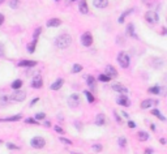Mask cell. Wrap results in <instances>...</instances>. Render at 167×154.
<instances>
[{"instance_id":"cell-27","label":"cell","mask_w":167,"mask_h":154,"mask_svg":"<svg viewBox=\"0 0 167 154\" xmlns=\"http://www.w3.org/2000/svg\"><path fill=\"white\" fill-rule=\"evenodd\" d=\"M98 81H102V82H108V81H111V78L108 77V76L106 75V73H102V75H99V77H98Z\"/></svg>"},{"instance_id":"cell-8","label":"cell","mask_w":167,"mask_h":154,"mask_svg":"<svg viewBox=\"0 0 167 154\" xmlns=\"http://www.w3.org/2000/svg\"><path fill=\"white\" fill-rule=\"evenodd\" d=\"M106 75L108 76L110 78H115L117 77V70L114 65H106Z\"/></svg>"},{"instance_id":"cell-13","label":"cell","mask_w":167,"mask_h":154,"mask_svg":"<svg viewBox=\"0 0 167 154\" xmlns=\"http://www.w3.org/2000/svg\"><path fill=\"white\" fill-rule=\"evenodd\" d=\"M93 4L95 8H99V9H103L108 5V0H93Z\"/></svg>"},{"instance_id":"cell-51","label":"cell","mask_w":167,"mask_h":154,"mask_svg":"<svg viewBox=\"0 0 167 154\" xmlns=\"http://www.w3.org/2000/svg\"><path fill=\"white\" fill-rule=\"evenodd\" d=\"M70 154H81V153H75V151H73V153H70Z\"/></svg>"},{"instance_id":"cell-46","label":"cell","mask_w":167,"mask_h":154,"mask_svg":"<svg viewBox=\"0 0 167 154\" xmlns=\"http://www.w3.org/2000/svg\"><path fill=\"white\" fill-rule=\"evenodd\" d=\"M159 93H161V94H163V95H166V94H167V89H166V88H162Z\"/></svg>"},{"instance_id":"cell-29","label":"cell","mask_w":167,"mask_h":154,"mask_svg":"<svg viewBox=\"0 0 167 154\" xmlns=\"http://www.w3.org/2000/svg\"><path fill=\"white\" fill-rule=\"evenodd\" d=\"M130 12H133V9H128V10H125V12L123 13V15L120 16L119 18H117V21H119L120 23H121V22H124V18H125V16H127V15H129Z\"/></svg>"},{"instance_id":"cell-42","label":"cell","mask_w":167,"mask_h":154,"mask_svg":"<svg viewBox=\"0 0 167 154\" xmlns=\"http://www.w3.org/2000/svg\"><path fill=\"white\" fill-rule=\"evenodd\" d=\"M55 131H56L57 133H64V129H63L61 127H59V125H56V127H55Z\"/></svg>"},{"instance_id":"cell-6","label":"cell","mask_w":167,"mask_h":154,"mask_svg":"<svg viewBox=\"0 0 167 154\" xmlns=\"http://www.w3.org/2000/svg\"><path fill=\"white\" fill-rule=\"evenodd\" d=\"M78 104H80V97L77 94H72L68 97V106L70 108H76V107H78Z\"/></svg>"},{"instance_id":"cell-23","label":"cell","mask_w":167,"mask_h":154,"mask_svg":"<svg viewBox=\"0 0 167 154\" xmlns=\"http://www.w3.org/2000/svg\"><path fill=\"white\" fill-rule=\"evenodd\" d=\"M37 41H38V39H33V42L28 44V51L30 52V54H33V52H34V50H35V46H37Z\"/></svg>"},{"instance_id":"cell-5","label":"cell","mask_w":167,"mask_h":154,"mask_svg":"<svg viewBox=\"0 0 167 154\" xmlns=\"http://www.w3.org/2000/svg\"><path fill=\"white\" fill-rule=\"evenodd\" d=\"M145 20L148 21L149 23L154 25V23L158 22V15H157L155 10H148V12L145 13Z\"/></svg>"},{"instance_id":"cell-14","label":"cell","mask_w":167,"mask_h":154,"mask_svg":"<svg viewBox=\"0 0 167 154\" xmlns=\"http://www.w3.org/2000/svg\"><path fill=\"white\" fill-rule=\"evenodd\" d=\"M60 23H61V21H60L59 18H51V20L47 21L46 25L48 26V28H57Z\"/></svg>"},{"instance_id":"cell-18","label":"cell","mask_w":167,"mask_h":154,"mask_svg":"<svg viewBox=\"0 0 167 154\" xmlns=\"http://www.w3.org/2000/svg\"><path fill=\"white\" fill-rule=\"evenodd\" d=\"M154 103H155V101H151V99H145L144 102H141V108L146 110V108H149V107L153 106Z\"/></svg>"},{"instance_id":"cell-21","label":"cell","mask_w":167,"mask_h":154,"mask_svg":"<svg viewBox=\"0 0 167 154\" xmlns=\"http://www.w3.org/2000/svg\"><path fill=\"white\" fill-rule=\"evenodd\" d=\"M162 65H163V60H162V59H159V57H155V59H153V67L155 68V69L161 68Z\"/></svg>"},{"instance_id":"cell-47","label":"cell","mask_w":167,"mask_h":154,"mask_svg":"<svg viewBox=\"0 0 167 154\" xmlns=\"http://www.w3.org/2000/svg\"><path fill=\"white\" fill-rule=\"evenodd\" d=\"M3 22H4V16H3L1 13H0V25H1Z\"/></svg>"},{"instance_id":"cell-25","label":"cell","mask_w":167,"mask_h":154,"mask_svg":"<svg viewBox=\"0 0 167 154\" xmlns=\"http://www.w3.org/2000/svg\"><path fill=\"white\" fill-rule=\"evenodd\" d=\"M21 119V115H14V116H9V117H5V119H0L3 122H17V120Z\"/></svg>"},{"instance_id":"cell-40","label":"cell","mask_w":167,"mask_h":154,"mask_svg":"<svg viewBox=\"0 0 167 154\" xmlns=\"http://www.w3.org/2000/svg\"><path fill=\"white\" fill-rule=\"evenodd\" d=\"M26 123H28V124H38V123H37V120L30 119V117H29V119H26Z\"/></svg>"},{"instance_id":"cell-48","label":"cell","mask_w":167,"mask_h":154,"mask_svg":"<svg viewBox=\"0 0 167 154\" xmlns=\"http://www.w3.org/2000/svg\"><path fill=\"white\" fill-rule=\"evenodd\" d=\"M151 153H153V150H151V149H146V150H145V154H151Z\"/></svg>"},{"instance_id":"cell-24","label":"cell","mask_w":167,"mask_h":154,"mask_svg":"<svg viewBox=\"0 0 167 154\" xmlns=\"http://www.w3.org/2000/svg\"><path fill=\"white\" fill-rule=\"evenodd\" d=\"M137 137H138V140H140V141H146L149 138V135L146 132H144V131H141V132H138Z\"/></svg>"},{"instance_id":"cell-15","label":"cell","mask_w":167,"mask_h":154,"mask_svg":"<svg viewBox=\"0 0 167 154\" xmlns=\"http://www.w3.org/2000/svg\"><path fill=\"white\" fill-rule=\"evenodd\" d=\"M104 123H106V116H104L103 114H98L95 116V124L97 125H104Z\"/></svg>"},{"instance_id":"cell-20","label":"cell","mask_w":167,"mask_h":154,"mask_svg":"<svg viewBox=\"0 0 167 154\" xmlns=\"http://www.w3.org/2000/svg\"><path fill=\"white\" fill-rule=\"evenodd\" d=\"M86 84H88L89 88H91V89L95 88V80H94L93 76H86Z\"/></svg>"},{"instance_id":"cell-32","label":"cell","mask_w":167,"mask_h":154,"mask_svg":"<svg viewBox=\"0 0 167 154\" xmlns=\"http://www.w3.org/2000/svg\"><path fill=\"white\" fill-rule=\"evenodd\" d=\"M81 70H82V65H81V64H75V65H73V68H72L73 73H78V72H81Z\"/></svg>"},{"instance_id":"cell-3","label":"cell","mask_w":167,"mask_h":154,"mask_svg":"<svg viewBox=\"0 0 167 154\" xmlns=\"http://www.w3.org/2000/svg\"><path fill=\"white\" fill-rule=\"evenodd\" d=\"M30 145H31V148H34V149H42L46 145V140H44L43 137L37 136V137H34L33 140L30 141Z\"/></svg>"},{"instance_id":"cell-35","label":"cell","mask_w":167,"mask_h":154,"mask_svg":"<svg viewBox=\"0 0 167 154\" xmlns=\"http://www.w3.org/2000/svg\"><path fill=\"white\" fill-rule=\"evenodd\" d=\"M7 146H8V149H10V150H17V149H20L17 145H14V144H12V142H8Z\"/></svg>"},{"instance_id":"cell-39","label":"cell","mask_w":167,"mask_h":154,"mask_svg":"<svg viewBox=\"0 0 167 154\" xmlns=\"http://www.w3.org/2000/svg\"><path fill=\"white\" fill-rule=\"evenodd\" d=\"M44 117H46V115H44L43 112H39V114L35 115V119L37 120H42V119H44Z\"/></svg>"},{"instance_id":"cell-49","label":"cell","mask_w":167,"mask_h":154,"mask_svg":"<svg viewBox=\"0 0 167 154\" xmlns=\"http://www.w3.org/2000/svg\"><path fill=\"white\" fill-rule=\"evenodd\" d=\"M159 142H161V144H166V138H161V140H159Z\"/></svg>"},{"instance_id":"cell-41","label":"cell","mask_w":167,"mask_h":154,"mask_svg":"<svg viewBox=\"0 0 167 154\" xmlns=\"http://www.w3.org/2000/svg\"><path fill=\"white\" fill-rule=\"evenodd\" d=\"M114 115H115V117H116L117 123H119V124H121V117H120L119 115H117V112H116V111H114Z\"/></svg>"},{"instance_id":"cell-53","label":"cell","mask_w":167,"mask_h":154,"mask_svg":"<svg viewBox=\"0 0 167 154\" xmlns=\"http://www.w3.org/2000/svg\"><path fill=\"white\" fill-rule=\"evenodd\" d=\"M72 1H76V0H72Z\"/></svg>"},{"instance_id":"cell-28","label":"cell","mask_w":167,"mask_h":154,"mask_svg":"<svg viewBox=\"0 0 167 154\" xmlns=\"http://www.w3.org/2000/svg\"><path fill=\"white\" fill-rule=\"evenodd\" d=\"M149 93L150 94H159V91H161V88L159 86H151V88H149Z\"/></svg>"},{"instance_id":"cell-45","label":"cell","mask_w":167,"mask_h":154,"mask_svg":"<svg viewBox=\"0 0 167 154\" xmlns=\"http://www.w3.org/2000/svg\"><path fill=\"white\" fill-rule=\"evenodd\" d=\"M38 101H39V98H34V99H33V101H31V102H30V106H31V107H33V106H34V104H35V103H37V102H38Z\"/></svg>"},{"instance_id":"cell-11","label":"cell","mask_w":167,"mask_h":154,"mask_svg":"<svg viewBox=\"0 0 167 154\" xmlns=\"http://www.w3.org/2000/svg\"><path fill=\"white\" fill-rule=\"evenodd\" d=\"M42 85H43V81H42V77L41 76H35V77L33 78V82H31V86H33L34 89H39L42 88Z\"/></svg>"},{"instance_id":"cell-43","label":"cell","mask_w":167,"mask_h":154,"mask_svg":"<svg viewBox=\"0 0 167 154\" xmlns=\"http://www.w3.org/2000/svg\"><path fill=\"white\" fill-rule=\"evenodd\" d=\"M4 56V46H3V43H0V57Z\"/></svg>"},{"instance_id":"cell-12","label":"cell","mask_w":167,"mask_h":154,"mask_svg":"<svg viewBox=\"0 0 167 154\" xmlns=\"http://www.w3.org/2000/svg\"><path fill=\"white\" fill-rule=\"evenodd\" d=\"M112 90L117 91V93H123V94L128 93V89L125 88L124 85H121V84H114V85H112Z\"/></svg>"},{"instance_id":"cell-9","label":"cell","mask_w":167,"mask_h":154,"mask_svg":"<svg viewBox=\"0 0 167 154\" xmlns=\"http://www.w3.org/2000/svg\"><path fill=\"white\" fill-rule=\"evenodd\" d=\"M116 102H117V104H120V106H124V107L130 106V102H129V99H128L127 95H120L119 98L116 99Z\"/></svg>"},{"instance_id":"cell-33","label":"cell","mask_w":167,"mask_h":154,"mask_svg":"<svg viewBox=\"0 0 167 154\" xmlns=\"http://www.w3.org/2000/svg\"><path fill=\"white\" fill-rule=\"evenodd\" d=\"M8 97L7 95H3V97H0V106H5V104L8 103Z\"/></svg>"},{"instance_id":"cell-19","label":"cell","mask_w":167,"mask_h":154,"mask_svg":"<svg viewBox=\"0 0 167 154\" xmlns=\"http://www.w3.org/2000/svg\"><path fill=\"white\" fill-rule=\"evenodd\" d=\"M80 12L82 13V15H86V13L89 12V8H88V4H86L85 0H81V4H80Z\"/></svg>"},{"instance_id":"cell-30","label":"cell","mask_w":167,"mask_h":154,"mask_svg":"<svg viewBox=\"0 0 167 154\" xmlns=\"http://www.w3.org/2000/svg\"><path fill=\"white\" fill-rule=\"evenodd\" d=\"M84 93H85V95H86V98H88L89 103H93V102H94V97H93V94H91L89 90H85Z\"/></svg>"},{"instance_id":"cell-38","label":"cell","mask_w":167,"mask_h":154,"mask_svg":"<svg viewBox=\"0 0 167 154\" xmlns=\"http://www.w3.org/2000/svg\"><path fill=\"white\" fill-rule=\"evenodd\" d=\"M93 150L94 151H101L102 150V145H99V144H94V145H93Z\"/></svg>"},{"instance_id":"cell-16","label":"cell","mask_w":167,"mask_h":154,"mask_svg":"<svg viewBox=\"0 0 167 154\" xmlns=\"http://www.w3.org/2000/svg\"><path fill=\"white\" fill-rule=\"evenodd\" d=\"M63 84H64V80H63V78H57V80L51 85V89L52 90H59V89L63 86Z\"/></svg>"},{"instance_id":"cell-26","label":"cell","mask_w":167,"mask_h":154,"mask_svg":"<svg viewBox=\"0 0 167 154\" xmlns=\"http://www.w3.org/2000/svg\"><path fill=\"white\" fill-rule=\"evenodd\" d=\"M21 86H22V81L21 80H16L12 82V89H14V90H20Z\"/></svg>"},{"instance_id":"cell-4","label":"cell","mask_w":167,"mask_h":154,"mask_svg":"<svg viewBox=\"0 0 167 154\" xmlns=\"http://www.w3.org/2000/svg\"><path fill=\"white\" fill-rule=\"evenodd\" d=\"M26 91H23V90H16V91H13L12 93V95H10V99L12 101H14V102H22L23 99L26 98Z\"/></svg>"},{"instance_id":"cell-17","label":"cell","mask_w":167,"mask_h":154,"mask_svg":"<svg viewBox=\"0 0 167 154\" xmlns=\"http://www.w3.org/2000/svg\"><path fill=\"white\" fill-rule=\"evenodd\" d=\"M127 33H128V35L133 37L135 39L138 38V37L136 35V33H135V26H133V23H128V26H127Z\"/></svg>"},{"instance_id":"cell-2","label":"cell","mask_w":167,"mask_h":154,"mask_svg":"<svg viewBox=\"0 0 167 154\" xmlns=\"http://www.w3.org/2000/svg\"><path fill=\"white\" fill-rule=\"evenodd\" d=\"M117 63L120 64L121 68H128L129 67V56L125 52H119L117 54Z\"/></svg>"},{"instance_id":"cell-44","label":"cell","mask_w":167,"mask_h":154,"mask_svg":"<svg viewBox=\"0 0 167 154\" xmlns=\"http://www.w3.org/2000/svg\"><path fill=\"white\" fill-rule=\"evenodd\" d=\"M128 127H129V128H135L136 127V123L132 122V120H129V122H128Z\"/></svg>"},{"instance_id":"cell-31","label":"cell","mask_w":167,"mask_h":154,"mask_svg":"<svg viewBox=\"0 0 167 154\" xmlns=\"http://www.w3.org/2000/svg\"><path fill=\"white\" fill-rule=\"evenodd\" d=\"M18 4H20V0H9V7L12 9H16L18 7Z\"/></svg>"},{"instance_id":"cell-36","label":"cell","mask_w":167,"mask_h":154,"mask_svg":"<svg viewBox=\"0 0 167 154\" xmlns=\"http://www.w3.org/2000/svg\"><path fill=\"white\" fill-rule=\"evenodd\" d=\"M41 31H42V28H38L35 31H34V37H33V39H38V37H39V34H41Z\"/></svg>"},{"instance_id":"cell-50","label":"cell","mask_w":167,"mask_h":154,"mask_svg":"<svg viewBox=\"0 0 167 154\" xmlns=\"http://www.w3.org/2000/svg\"><path fill=\"white\" fill-rule=\"evenodd\" d=\"M44 125H46V127H51V123H50V122H46V123H44Z\"/></svg>"},{"instance_id":"cell-52","label":"cell","mask_w":167,"mask_h":154,"mask_svg":"<svg viewBox=\"0 0 167 154\" xmlns=\"http://www.w3.org/2000/svg\"><path fill=\"white\" fill-rule=\"evenodd\" d=\"M3 1H4V0H0V4H1V3H3Z\"/></svg>"},{"instance_id":"cell-10","label":"cell","mask_w":167,"mask_h":154,"mask_svg":"<svg viewBox=\"0 0 167 154\" xmlns=\"http://www.w3.org/2000/svg\"><path fill=\"white\" fill-rule=\"evenodd\" d=\"M35 65H37V61H34V60H21V61H18V67L33 68Z\"/></svg>"},{"instance_id":"cell-37","label":"cell","mask_w":167,"mask_h":154,"mask_svg":"<svg viewBox=\"0 0 167 154\" xmlns=\"http://www.w3.org/2000/svg\"><path fill=\"white\" fill-rule=\"evenodd\" d=\"M119 145L120 146H125V145H127V140H125V137H120L119 138Z\"/></svg>"},{"instance_id":"cell-34","label":"cell","mask_w":167,"mask_h":154,"mask_svg":"<svg viewBox=\"0 0 167 154\" xmlns=\"http://www.w3.org/2000/svg\"><path fill=\"white\" fill-rule=\"evenodd\" d=\"M59 140H60V142H63L64 145H70V144H72V141L68 140V138H64V137H60Z\"/></svg>"},{"instance_id":"cell-7","label":"cell","mask_w":167,"mask_h":154,"mask_svg":"<svg viewBox=\"0 0 167 154\" xmlns=\"http://www.w3.org/2000/svg\"><path fill=\"white\" fill-rule=\"evenodd\" d=\"M81 43H82L85 47L91 46V43H93V35H91L89 31L84 33L82 35H81Z\"/></svg>"},{"instance_id":"cell-1","label":"cell","mask_w":167,"mask_h":154,"mask_svg":"<svg viewBox=\"0 0 167 154\" xmlns=\"http://www.w3.org/2000/svg\"><path fill=\"white\" fill-rule=\"evenodd\" d=\"M70 43H72V37H70L69 34H60L56 38V41H55V44L61 50L67 48Z\"/></svg>"},{"instance_id":"cell-22","label":"cell","mask_w":167,"mask_h":154,"mask_svg":"<svg viewBox=\"0 0 167 154\" xmlns=\"http://www.w3.org/2000/svg\"><path fill=\"white\" fill-rule=\"evenodd\" d=\"M151 114H153V115H154V116H157V117H158V119H159V120H162V122H166V117H164V116H163V115H162V114H161V112H159V111H158V110H157V108L151 110Z\"/></svg>"}]
</instances>
